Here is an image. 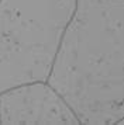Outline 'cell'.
Masks as SVG:
<instances>
[{
  "label": "cell",
  "mask_w": 124,
  "mask_h": 125,
  "mask_svg": "<svg viewBox=\"0 0 124 125\" xmlns=\"http://www.w3.org/2000/svg\"><path fill=\"white\" fill-rule=\"evenodd\" d=\"M120 124H121V125H124V119H123V121H121V122H120Z\"/></svg>",
  "instance_id": "obj_4"
},
{
  "label": "cell",
  "mask_w": 124,
  "mask_h": 125,
  "mask_svg": "<svg viewBox=\"0 0 124 125\" xmlns=\"http://www.w3.org/2000/svg\"><path fill=\"white\" fill-rule=\"evenodd\" d=\"M80 124L124 119V0H78L48 77Z\"/></svg>",
  "instance_id": "obj_1"
},
{
  "label": "cell",
  "mask_w": 124,
  "mask_h": 125,
  "mask_svg": "<svg viewBox=\"0 0 124 125\" xmlns=\"http://www.w3.org/2000/svg\"><path fill=\"white\" fill-rule=\"evenodd\" d=\"M0 124H80L66 100L47 82L0 93Z\"/></svg>",
  "instance_id": "obj_3"
},
{
  "label": "cell",
  "mask_w": 124,
  "mask_h": 125,
  "mask_svg": "<svg viewBox=\"0 0 124 125\" xmlns=\"http://www.w3.org/2000/svg\"><path fill=\"white\" fill-rule=\"evenodd\" d=\"M78 0H0V93L47 82Z\"/></svg>",
  "instance_id": "obj_2"
}]
</instances>
